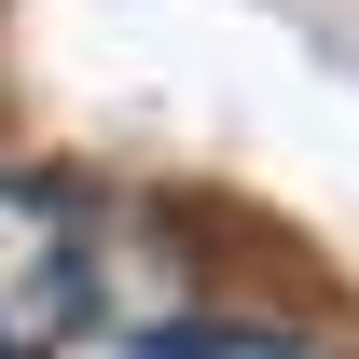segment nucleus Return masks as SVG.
Segmentation results:
<instances>
[{
	"mask_svg": "<svg viewBox=\"0 0 359 359\" xmlns=\"http://www.w3.org/2000/svg\"><path fill=\"white\" fill-rule=\"evenodd\" d=\"M166 359H318L304 332H180Z\"/></svg>",
	"mask_w": 359,
	"mask_h": 359,
	"instance_id": "obj_2",
	"label": "nucleus"
},
{
	"mask_svg": "<svg viewBox=\"0 0 359 359\" xmlns=\"http://www.w3.org/2000/svg\"><path fill=\"white\" fill-rule=\"evenodd\" d=\"M97 318V235L55 166H0V359H55Z\"/></svg>",
	"mask_w": 359,
	"mask_h": 359,
	"instance_id": "obj_1",
	"label": "nucleus"
}]
</instances>
